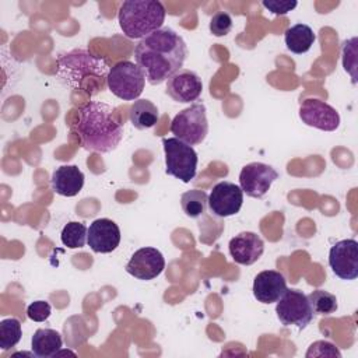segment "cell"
<instances>
[{
	"label": "cell",
	"mask_w": 358,
	"mask_h": 358,
	"mask_svg": "<svg viewBox=\"0 0 358 358\" xmlns=\"http://www.w3.org/2000/svg\"><path fill=\"white\" fill-rule=\"evenodd\" d=\"M87 234L88 228L78 221H70L67 222L60 234L62 243L70 249L83 248L87 242Z\"/></svg>",
	"instance_id": "obj_24"
},
{
	"label": "cell",
	"mask_w": 358,
	"mask_h": 358,
	"mask_svg": "<svg viewBox=\"0 0 358 358\" xmlns=\"http://www.w3.org/2000/svg\"><path fill=\"white\" fill-rule=\"evenodd\" d=\"M263 7L267 8L270 13L275 14V15H285L287 13H289L291 10H294L298 6V1L292 0H284V1H278V0H263L262 1Z\"/></svg>",
	"instance_id": "obj_29"
},
{
	"label": "cell",
	"mask_w": 358,
	"mask_h": 358,
	"mask_svg": "<svg viewBox=\"0 0 358 358\" xmlns=\"http://www.w3.org/2000/svg\"><path fill=\"white\" fill-rule=\"evenodd\" d=\"M87 243L95 253H110L120 243V229L109 218H98L90 224Z\"/></svg>",
	"instance_id": "obj_15"
},
{
	"label": "cell",
	"mask_w": 358,
	"mask_h": 358,
	"mask_svg": "<svg viewBox=\"0 0 358 358\" xmlns=\"http://www.w3.org/2000/svg\"><path fill=\"white\" fill-rule=\"evenodd\" d=\"M187 56L183 38L172 28L164 27L140 39L134 49L136 64L151 85H159L182 69Z\"/></svg>",
	"instance_id": "obj_1"
},
{
	"label": "cell",
	"mask_w": 358,
	"mask_h": 358,
	"mask_svg": "<svg viewBox=\"0 0 358 358\" xmlns=\"http://www.w3.org/2000/svg\"><path fill=\"white\" fill-rule=\"evenodd\" d=\"M169 129L176 138L189 145L203 143L208 133L207 110L204 103H193L176 113L171 122Z\"/></svg>",
	"instance_id": "obj_7"
},
{
	"label": "cell",
	"mask_w": 358,
	"mask_h": 358,
	"mask_svg": "<svg viewBox=\"0 0 358 358\" xmlns=\"http://www.w3.org/2000/svg\"><path fill=\"white\" fill-rule=\"evenodd\" d=\"M285 291L287 280L280 271L264 270L253 280V296L262 303L277 302Z\"/></svg>",
	"instance_id": "obj_17"
},
{
	"label": "cell",
	"mask_w": 358,
	"mask_h": 358,
	"mask_svg": "<svg viewBox=\"0 0 358 358\" xmlns=\"http://www.w3.org/2000/svg\"><path fill=\"white\" fill-rule=\"evenodd\" d=\"M207 204L210 211L218 218L235 215L243 204V192L241 186L232 182H220L213 187Z\"/></svg>",
	"instance_id": "obj_10"
},
{
	"label": "cell",
	"mask_w": 358,
	"mask_h": 358,
	"mask_svg": "<svg viewBox=\"0 0 358 358\" xmlns=\"http://www.w3.org/2000/svg\"><path fill=\"white\" fill-rule=\"evenodd\" d=\"M63 338L53 329H38L31 338L32 352L39 358L55 357L62 348Z\"/></svg>",
	"instance_id": "obj_19"
},
{
	"label": "cell",
	"mask_w": 358,
	"mask_h": 358,
	"mask_svg": "<svg viewBox=\"0 0 358 358\" xmlns=\"http://www.w3.org/2000/svg\"><path fill=\"white\" fill-rule=\"evenodd\" d=\"M277 179L278 172L271 165L263 162H250L241 169L239 186L246 196L262 199Z\"/></svg>",
	"instance_id": "obj_9"
},
{
	"label": "cell",
	"mask_w": 358,
	"mask_h": 358,
	"mask_svg": "<svg viewBox=\"0 0 358 358\" xmlns=\"http://www.w3.org/2000/svg\"><path fill=\"white\" fill-rule=\"evenodd\" d=\"M50 313L52 308L46 301H34L27 308V316L34 322H45Z\"/></svg>",
	"instance_id": "obj_28"
},
{
	"label": "cell",
	"mask_w": 358,
	"mask_h": 358,
	"mask_svg": "<svg viewBox=\"0 0 358 358\" xmlns=\"http://www.w3.org/2000/svg\"><path fill=\"white\" fill-rule=\"evenodd\" d=\"M117 20L127 38L143 39L162 28L165 7L158 0H127L120 6Z\"/></svg>",
	"instance_id": "obj_3"
},
{
	"label": "cell",
	"mask_w": 358,
	"mask_h": 358,
	"mask_svg": "<svg viewBox=\"0 0 358 358\" xmlns=\"http://www.w3.org/2000/svg\"><path fill=\"white\" fill-rule=\"evenodd\" d=\"M106 60L96 57L87 50H73L59 57V74L74 87L81 88V81L87 80V74L103 80L109 74Z\"/></svg>",
	"instance_id": "obj_4"
},
{
	"label": "cell",
	"mask_w": 358,
	"mask_h": 358,
	"mask_svg": "<svg viewBox=\"0 0 358 358\" xmlns=\"http://www.w3.org/2000/svg\"><path fill=\"white\" fill-rule=\"evenodd\" d=\"M129 119L136 129L145 130L157 124L159 110L150 99H136L129 109Z\"/></svg>",
	"instance_id": "obj_21"
},
{
	"label": "cell",
	"mask_w": 358,
	"mask_h": 358,
	"mask_svg": "<svg viewBox=\"0 0 358 358\" xmlns=\"http://www.w3.org/2000/svg\"><path fill=\"white\" fill-rule=\"evenodd\" d=\"M316 36L313 29L302 22L289 27L284 34V42L287 49L295 55L306 53L312 48Z\"/></svg>",
	"instance_id": "obj_20"
},
{
	"label": "cell",
	"mask_w": 358,
	"mask_h": 358,
	"mask_svg": "<svg viewBox=\"0 0 358 358\" xmlns=\"http://www.w3.org/2000/svg\"><path fill=\"white\" fill-rule=\"evenodd\" d=\"M228 249L235 263L250 266L262 257L264 252V242L257 234L245 231L229 241Z\"/></svg>",
	"instance_id": "obj_16"
},
{
	"label": "cell",
	"mask_w": 358,
	"mask_h": 358,
	"mask_svg": "<svg viewBox=\"0 0 358 358\" xmlns=\"http://www.w3.org/2000/svg\"><path fill=\"white\" fill-rule=\"evenodd\" d=\"M329 266L341 280H355L358 277V242L343 239L336 242L329 252Z\"/></svg>",
	"instance_id": "obj_11"
},
{
	"label": "cell",
	"mask_w": 358,
	"mask_h": 358,
	"mask_svg": "<svg viewBox=\"0 0 358 358\" xmlns=\"http://www.w3.org/2000/svg\"><path fill=\"white\" fill-rule=\"evenodd\" d=\"M306 296H308V301H309V305H310L313 313H316V315L329 316V315L334 313L338 308L336 295H333L329 291L315 289Z\"/></svg>",
	"instance_id": "obj_23"
},
{
	"label": "cell",
	"mask_w": 358,
	"mask_h": 358,
	"mask_svg": "<svg viewBox=\"0 0 358 358\" xmlns=\"http://www.w3.org/2000/svg\"><path fill=\"white\" fill-rule=\"evenodd\" d=\"M208 28L214 36H225L232 29V17L227 11H218L211 17Z\"/></svg>",
	"instance_id": "obj_26"
},
{
	"label": "cell",
	"mask_w": 358,
	"mask_h": 358,
	"mask_svg": "<svg viewBox=\"0 0 358 358\" xmlns=\"http://www.w3.org/2000/svg\"><path fill=\"white\" fill-rule=\"evenodd\" d=\"M22 336L21 323L15 317H7L0 322V348L10 350L15 347Z\"/></svg>",
	"instance_id": "obj_25"
},
{
	"label": "cell",
	"mask_w": 358,
	"mask_h": 358,
	"mask_svg": "<svg viewBox=\"0 0 358 358\" xmlns=\"http://www.w3.org/2000/svg\"><path fill=\"white\" fill-rule=\"evenodd\" d=\"M84 173L77 165H62L52 173V189L64 197L77 196L84 186Z\"/></svg>",
	"instance_id": "obj_18"
},
{
	"label": "cell",
	"mask_w": 358,
	"mask_h": 358,
	"mask_svg": "<svg viewBox=\"0 0 358 358\" xmlns=\"http://www.w3.org/2000/svg\"><path fill=\"white\" fill-rule=\"evenodd\" d=\"M306 358H312V357H337L341 358V352L338 351V348L324 340H319L315 341L309 345L308 351H306Z\"/></svg>",
	"instance_id": "obj_27"
},
{
	"label": "cell",
	"mask_w": 358,
	"mask_h": 358,
	"mask_svg": "<svg viewBox=\"0 0 358 358\" xmlns=\"http://www.w3.org/2000/svg\"><path fill=\"white\" fill-rule=\"evenodd\" d=\"M165 268V259L155 248H141L136 250L126 264V271L137 280L150 281L157 278Z\"/></svg>",
	"instance_id": "obj_13"
},
{
	"label": "cell",
	"mask_w": 358,
	"mask_h": 358,
	"mask_svg": "<svg viewBox=\"0 0 358 358\" xmlns=\"http://www.w3.org/2000/svg\"><path fill=\"white\" fill-rule=\"evenodd\" d=\"M275 313L284 326H296L305 329L313 319V310L308 296L299 289H288L277 301Z\"/></svg>",
	"instance_id": "obj_8"
},
{
	"label": "cell",
	"mask_w": 358,
	"mask_h": 358,
	"mask_svg": "<svg viewBox=\"0 0 358 358\" xmlns=\"http://www.w3.org/2000/svg\"><path fill=\"white\" fill-rule=\"evenodd\" d=\"M166 94L179 103H190L201 95L203 83L197 73L180 69L166 80Z\"/></svg>",
	"instance_id": "obj_14"
},
{
	"label": "cell",
	"mask_w": 358,
	"mask_h": 358,
	"mask_svg": "<svg viewBox=\"0 0 358 358\" xmlns=\"http://www.w3.org/2000/svg\"><path fill=\"white\" fill-rule=\"evenodd\" d=\"M106 84L115 96L123 101H136L144 90L145 76L136 63L123 60L110 67Z\"/></svg>",
	"instance_id": "obj_6"
},
{
	"label": "cell",
	"mask_w": 358,
	"mask_h": 358,
	"mask_svg": "<svg viewBox=\"0 0 358 358\" xmlns=\"http://www.w3.org/2000/svg\"><path fill=\"white\" fill-rule=\"evenodd\" d=\"M120 112L101 101H90L78 110L77 134L83 148L96 152L113 151L123 138Z\"/></svg>",
	"instance_id": "obj_2"
},
{
	"label": "cell",
	"mask_w": 358,
	"mask_h": 358,
	"mask_svg": "<svg viewBox=\"0 0 358 358\" xmlns=\"http://www.w3.org/2000/svg\"><path fill=\"white\" fill-rule=\"evenodd\" d=\"M165 154V172L183 183H189L197 171V152L194 148L176 137L162 138Z\"/></svg>",
	"instance_id": "obj_5"
},
{
	"label": "cell",
	"mask_w": 358,
	"mask_h": 358,
	"mask_svg": "<svg viewBox=\"0 0 358 358\" xmlns=\"http://www.w3.org/2000/svg\"><path fill=\"white\" fill-rule=\"evenodd\" d=\"M299 119L306 126L323 131H334L340 126L338 112L331 105L316 98H308L301 103Z\"/></svg>",
	"instance_id": "obj_12"
},
{
	"label": "cell",
	"mask_w": 358,
	"mask_h": 358,
	"mask_svg": "<svg viewBox=\"0 0 358 358\" xmlns=\"http://www.w3.org/2000/svg\"><path fill=\"white\" fill-rule=\"evenodd\" d=\"M208 196L204 190L192 189L180 196V206L183 213L190 218H199L206 213Z\"/></svg>",
	"instance_id": "obj_22"
}]
</instances>
